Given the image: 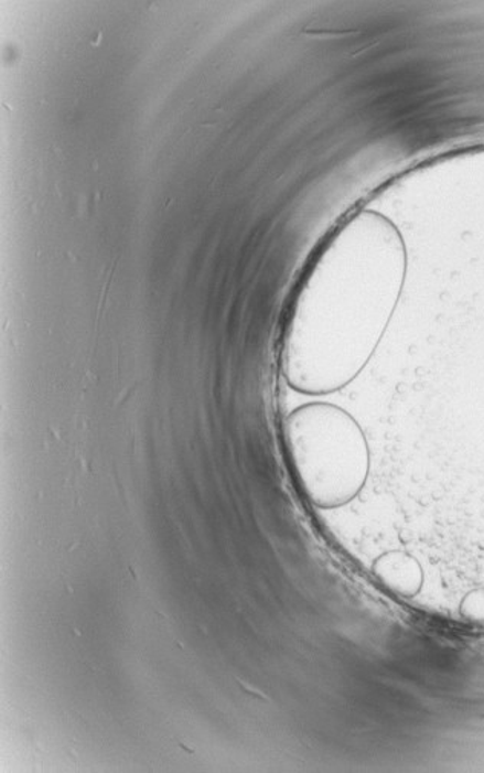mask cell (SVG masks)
I'll list each match as a JSON object with an SVG mask.
<instances>
[{
    "instance_id": "obj_2",
    "label": "cell",
    "mask_w": 484,
    "mask_h": 773,
    "mask_svg": "<svg viewBox=\"0 0 484 773\" xmlns=\"http://www.w3.org/2000/svg\"><path fill=\"white\" fill-rule=\"evenodd\" d=\"M284 437L302 492L319 508H340L359 496L372 454L359 422L344 408L310 402L287 416Z\"/></svg>"
},
{
    "instance_id": "obj_1",
    "label": "cell",
    "mask_w": 484,
    "mask_h": 773,
    "mask_svg": "<svg viewBox=\"0 0 484 773\" xmlns=\"http://www.w3.org/2000/svg\"><path fill=\"white\" fill-rule=\"evenodd\" d=\"M404 237L368 212L341 230L319 258L291 316L284 376L299 394L330 395L368 366L407 280Z\"/></svg>"
},
{
    "instance_id": "obj_4",
    "label": "cell",
    "mask_w": 484,
    "mask_h": 773,
    "mask_svg": "<svg viewBox=\"0 0 484 773\" xmlns=\"http://www.w3.org/2000/svg\"><path fill=\"white\" fill-rule=\"evenodd\" d=\"M460 614L471 622L484 623V588L467 592L460 603Z\"/></svg>"
},
{
    "instance_id": "obj_3",
    "label": "cell",
    "mask_w": 484,
    "mask_h": 773,
    "mask_svg": "<svg viewBox=\"0 0 484 773\" xmlns=\"http://www.w3.org/2000/svg\"><path fill=\"white\" fill-rule=\"evenodd\" d=\"M373 575L385 588L401 598L412 599L423 587L422 565L401 549H391L373 562Z\"/></svg>"
}]
</instances>
